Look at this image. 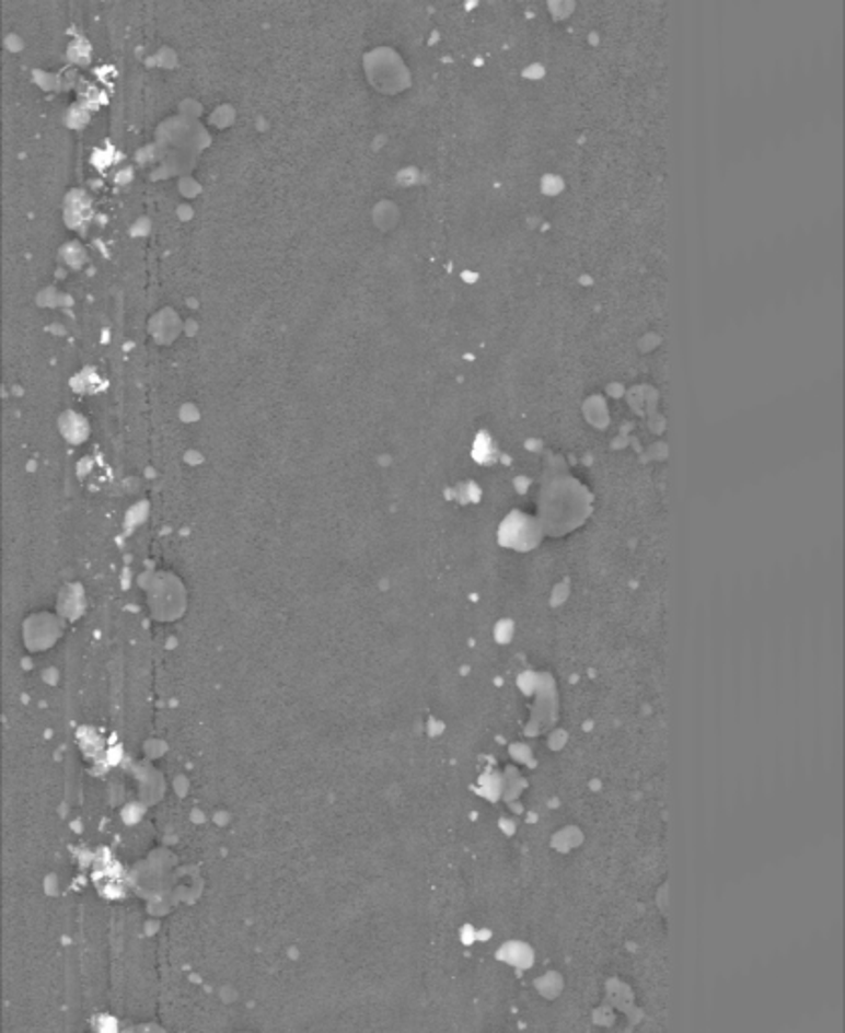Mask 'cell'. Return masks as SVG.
I'll return each mask as SVG.
<instances>
[{
	"mask_svg": "<svg viewBox=\"0 0 845 1033\" xmlns=\"http://www.w3.org/2000/svg\"><path fill=\"white\" fill-rule=\"evenodd\" d=\"M500 959H505L507 963L517 965V967H526L531 963V951L526 949L525 944L511 943L500 949Z\"/></svg>",
	"mask_w": 845,
	"mask_h": 1033,
	"instance_id": "1",
	"label": "cell"
}]
</instances>
